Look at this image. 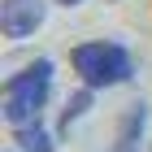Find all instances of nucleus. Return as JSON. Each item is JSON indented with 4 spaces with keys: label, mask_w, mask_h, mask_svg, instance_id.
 Segmentation results:
<instances>
[{
    "label": "nucleus",
    "mask_w": 152,
    "mask_h": 152,
    "mask_svg": "<svg viewBox=\"0 0 152 152\" xmlns=\"http://www.w3.org/2000/svg\"><path fill=\"white\" fill-rule=\"evenodd\" d=\"M52 74H57V65L48 57H39L35 65H26V70H18V74L4 78V104H0V113H4V122L13 130L39 122V109L52 96Z\"/></svg>",
    "instance_id": "nucleus-1"
},
{
    "label": "nucleus",
    "mask_w": 152,
    "mask_h": 152,
    "mask_svg": "<svg viewBox=\"0 0 152 152\" xmlns=\"http://www.w3.org/2000/svg\"><path fill=\"white\" fill-rule=\"evenodd\" d=\"M70 65L87 87L104 91V87H122V83L135 78V61L117 39H91V44H78L70 52Z\"/></svg>",
    "instance_id": "nucleus-2"
},
{
    "label": "nucleus",
    "mask_w": 152,
    "mask_h": 152,
    "mask_svg": "<svg viewBox=\"0 0 152 152\" xmlns=\"http://www.w3.org/2000/svg\"><path fill=\"white\" fill-rule=\"evenodd\" d=\"M48 18V0H0V31L9 39L35 35Z\"/></svg>",
    "instance_id": "nucleus-3"
},
{
    "label": "nucleus",
    "mask_w": 152,
    "mask_h": 152,
    "mask_svg": "<svg viewBox=\"0 0 152 152\" xmlns=\"http://www.w3.org/2000/svg\"><path fill=\"white\" fill-rule=\"evenodd\" d=\"M143 135H148V100H130L122 122H117V135H113L109 152H139Z\"/></svg>",
    "instance_id": "nucleus-4"
},
{
    "label": "nucleus",
    "mask_w": 152,
    "mask_h": 152,
    "mask_svg": "<svg viewBox=\"0 0 152 152\" xmlns=\"http://www.w3.org/2000/svg\"><path fill=\"white\" fill-rule=\"evenodd\" d=\"M13 143H18L22 152H57V143H52V130H48L44 122L18 126V130H13Z\"/></svg>",
    "instance_id": "nucleus-5"
},
{
    "label": "nucleus",
    "mask_w": 152,
    "mask_h": 152,
    "mask_svg": "<svg viewBox=\"0 0 152 152\" xmlns=\"http://www.w3.org/2000/svg\"><path fill=\"white\" fill-rule=\"evenodd\" d=\"M91 100H96V87H87V83H83L78 91H74L70 100H65V109H61V130H70L74 122H78V117H87Z\"/></svg>",
    "instance_id": "nucleus-6"
},
{
    "label": "nucleus",
    "mask_w": 152,
    "mask_h": 152,
    "mask_svg": "<svg viewBox=\"0 0 152 152\" xmlns=\"http://www.w3.org/2000/svg\"><path fill=\"white\" fill-rule=\"evenodd\" d=\"M57 4H65V9H74V4H83V0H57Z\"/></svg>",
    "instance_id": "nucleus-7"
},
{
    "label": "nucleus",
    "mask_w": 152,
    "mask_h": 152,
    "mask_svg": "<svg viewBox=\"0 0 152 152\" xmlns=\"http://www.w3.org/2000/svg\"><path fill=\"white\" fill-rule=\"evenodd\" d=\"M9 152H22V148H9Z\"/></svg>",
    "instance_id": "nucleus-8"
}]
</instances>
